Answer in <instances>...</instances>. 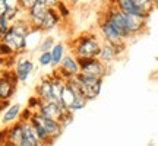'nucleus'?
<instances>
[{
    "instance_id": "obj_1",
    "label": "nucleus",
    "mask_w": 158,
    "mask_h": 146,
    "mask_svg": "<svg viewBox=\"0 0 158 146\" xmlns=\"http://www.w3.org/2000/svg\"><path fill=\"white\" fill-rule=\"evenodd\" d=\"M102 39L95 32H84L70 43V53L76 59H95L100 54Z\"/></svg>"
},
{
    "instance_id": "obj_2",
    "label": "nucleus",
    "mask_w": 158,
    "mask_h": 146,
    "mask_svg": "<svg viewBox=\"0 0 158 146\" xmlns=\"http://www.w3.org/2000/svg\"><path fill=\"white\" fill-rule=\"evenodd\" d=\"M72 79H73L75 83L78 85L81 94L88 99V102L94 101V99H97L100 96L101 89H102V80L104 79L89 78V76H85V75H81V73Z\"/></svg>"
},
{
    "instance_id": "obj_3",
    "label": "nucleus",
    "mask_w": 158,
    "mask_h": 146,
    "mask_svg": "<svg viewBox=\"0 0 158 146\" xmlns=\"http://www.w3.org/2000/svg\"><path fill=\"white\" fill-rule=\"evenodd\" d=\"M81 75L89 76V78L104 79L110 75V66H106L101 60L98 59H78Z\"/></svg>"
},
{
    "instance_id": "obj_4",
    "label": "nucleus",
    "mask_w": 158,
    "mask_h": 146,
    "mask_svg": "<svg viewBox=\"0 0 158 146\" xmlns=\"http://www.w3.org/2000/svg\"><path fill=\"white\" fill-rule=\"evenodd\" d=\"M18 79L12 69H3L0 72V101H10L18 89Z\"/></svg>"
},
{
    "instance_id": "obj_5",
    "label": "nucleus",
    "mask_w": 158,
    "mask_h": 146,
    "mask_svg": "<svg viewBox=\"0 0 158 146\" xmlns=\"http://www.w3.org/2000/svg\"><path fill=\"white\" fill-rule=\"evenodd\" d=\"M15 76H16L19 83H27L28 79L31 78V75L35 70V62L25 53V54H19L15 57V63L12 67Z\"/></svg>"
},
{
    "instance_id": "obj_6",
    "label": "nucleus",
    "mask_w": 158,
    "mask_h": 146,
    "mask_svg": "<svg viewBox=\"0 0 158 146\" xmlns=\"http://www.w3.org/2000/svg\"><path fill=\"white\" fill-rule=\"evenodd\" d=\"M126 50V43H120V44H113V43H107L102 41L101 50L98 54V60H101L106 66H111L118 57L122 56Z\"/></svg>"
},
{
    "instance_id": "obj_7",
    "label": "nucleus",
    "mask_w": 158,
    "mask_h": 146,
    "mask_svg": "<svg viewBox=\"0 0 158 146\" xmlns=\"http://www.w3.org/2000/svg\"><path fill=\"white\" fill-rule=\"evenodd\" d=\"M98 35L101 37L102 41H107V43H113V44L126 43L123 38V35L120 34V31H118L104 15L101 16L100 23H98Z\"/></svg>"
},
{
    "instance_id": "obj_8",
    "label": "nucleus",
    "mask_w": 158,
    "mask_h": 146,
    "mask_svg": "<svg viewBox=\"0 0 158 146\" xmlns=\"http://www.w3.org/2000/svg\"><path fill=\"white\" fill-rule=\"evenodd\" d=\"M0 41H2L5 45H7L15 56H19V54H25V53H28V43H27V37L18 34V32L12 31V29H9V31L3 35V38L0 39Z\"/></svg>"
},
{
    "instance_id": "obj_9",
    "label": "nucleus",
    "mask_w": 158,
    "mask_h": 146,
    "mask_svg": "<svg viewBox=\"0 0 158 146\" xmlns=\"http://www.w3.org/2000/svg\"><path fill=\"white\" fill-rule=\"evenodd\" d=\"M54 70L57 72L59 76H62V78L68 82L69 79L75 78V76H78L79 73H81L79 60L72 54V53H68L66 56L63 57V60H62V63L59 64V67H56Z\"/></svg>"
},
{
    "instance_id": "obj_10",
    "label": "nucleus",
    "mask_w": 158,
    "mask_h": 146,
    "mask_svg": "<svg viewBox=\"0 0 158 146\" xmlns=\"http://www.w3.org/2000/svg\"><path fill=\"white\" fill-rule=\"evenodd\" d=\"M32 117L43 126V129L45 130V133L48 135V137H50L51 142H54L56 139H59V137L62 136V133H63V130L64 129H63L62 124L59 123L57 120H51V118L44 117V116H41L38 111H35L34 114H32Z\"/></svg>"
},
{
    "instance_id": "obj_11",
    "label": "nucleus",
    "mask_w": 158,
    "mask_h": 146,
    "mask_svg": "<svg viewBox=\"0 0 158 146\" xmlns=\"http://www.w3.org/2000/svg\"><path fill=\"white\" fill-rule=\"evenodd\" d=\"M48 9H50V7H47V5H45L43 0H37V3H35V5L25 13V16H27V19H28V22L31 23L32 29H38L40 28V25H41V22H43V19L45 18Z\"/></svg>"
},
{
    "instance_id": "obj_12",
    "label": "nucleus",
    "mask_w": 158,
    "mask_h": 146,
    "mask_svg": "<svg viewBox=\"0 0 158 146\" xmlns=\"http://www.w3.org/2000/svg\"><path fill=\"white\" fill-rule=\"evenodd\" d=\"M64 111L66 110L57 101H43L38 108V112L41 116H44L47 118H51V120H57V121L62 118Z\"/></svg>"
},
{
    "instance_id": "obj_13",
    "label": "nucleus",
    "mask_w": 158,
    "mask_h": 146,
    "mask_svg": "<svg viewBox=\"0 0 158 146\" xmlns=\"http://www.w3.org/2000/svg\"><path fill=\"white\" fill-rule=\"evenodd\" d=\"M35 95L41 101H54L53 89H51V75H45L40 79V82L35 86Z\"/></svg>"
},
{
    "instance_id": "obj_14",
    "label": "nucleus",
    "mask_w": 158,
    "mask_h": 146,
    "mask_svg": "<svg viewBox=\"0 0 158 146\" xmlns=\"http://www.w3.org/2000/svg\"><path fill=\"white\" fill-rule=\"evenodd\" d=\"M60 22H62V18L57 13L56 9H48L45 18L43 19V22L40 25L38 31H41L43 34H48L51 31H54V29L60 25Z\"/></svg>"
},
{
    "instance_id": "obj_15",
    "label": "nucleus",
    "mask_w": 158,
    "mask_h": 146,
    "mask_svg": "<svg viewBox=\"0 0 158 146\" xmlns=\"http://www.w3.org/2000/svg\"><path fill=\"white\" fill-rule=\"evenodd\" d=\"M22 105L21 104H9L7 107L3 110V114L0 117V121L5 124V126H10V124L19 121V116L22 112Z\"/></svg>"
},
{
    "instance_id": "obj_16",
    "label": "nucleus",
    "mask_w": 158,
    "mask_h": 146,
    "mask_svg": "<svg viewBox=\"0 0 158 146\" xmlns=\"http://www.w3.org/2000/svg\"><path fill=\"white\" fill-rule=\"evenodd\" d=\"M50 54H51V67L53 69L59 67V64L62 63L63 57L68 54V45L64 43H56L54 47L51 48Z\"/></svg>"
},
{
    "instance_id": "obj_17",
    "label": "nucleus",
    "mask_w": 158,
    "mask_h": 146,
    "mask_svg": "<svg viewBox=\"0 0 158 146\" xmlns=\"http://www.w3.org/2000/svg\"><path fill=\"white\" fill-rule=\"evenodd\" d=\"M7 142H10L13 145L19 146L21 140H22V135H23V126L21 121H16V123L7 126Z\"/></svg>"
},
{
    "instance_id": "obj_18",
    "label": "nucleus",
    "mask_w": 158,
    "mask_h": 146,
    "mask_svg": "<svg viewBox=\"0 0 158 146\" xmlns=\"http://www.w3.org/2000/svg\"><path fill=\"white\" fill-rule=\"evenodd\" d=\"M75 96H76V94H75L73 88L66 82L62 94H60V98H59V104H60L66 111H70V107H72V104H73V101H75Z\"/></svg>"
},
{
    "instance_id": "obj_19",
    "label": "nucleus",
    "mask_w": 158,
    "mask_h": 146,
    "mask_svg": "<svg viewBox=\"0 0 158 146\" xmlns=\"http://www.w3.org/2000/svg\"><path fill=\"white\" fill-rule=\"evenodd\" d=\"M57 41L53 35H43L35 50L38 51V53H47V51H51V48L54 47Z\"/></svg>"
},
{
    "instance_id": "obj_20",
    "label": "nucleus",
    "mask_w": 158,
    "mask_h": 146,
    "mask_svg": "<svg viewBox=\"0 0 158 146\" xmlns=\"http://www.w3.org/2000/svg\"><path fill=\"white\" fill-rule=\"evenodd\" d=\"M132 3L142 12V13H145V15H151L152 10L155 9V5H154L151 0H132Z\"/></svg>"
},
{
    "instance_id": "obj_21",
    "label": "nucleus",
    "mask_w": 158,
    "mask_h": 146,
    "mask_svg": "<svg viewBox=\"0 0 158 146\" xmlns=\"http://www.w3.org/2000/svg\"><path fill=\"white\" fill-rule=\"evenodd\" d=\"M86 104H88V99H86V98H85L81 92H78V94H76V96H75L73 104H72V107H70V111H72V112L81 111L82 108L86 107Z\"/></svg>"
},
{
    "instance_id": "obj_22",
    "label": "nucleus",
    "mask_w": 158,
    "mask_h": 146,
    "mask_svg": "<svg viewBox=\"0 0 158 146\" xmlns=\"http://www.w3.org/2000/svg\"><path fill=\"white\" fill-rule=\"evenodd\" d=\"M37 63H38L40 67H51V54L50 51L47 53H38V57H37Z\"/></svg>"
},
{
    "instance_id": "obj_23",
    "label": "nucleus",
    "mask_w": 158,
    "mask_h": 146,
    "mask_svg": "<svg viewBox=\"0 0 158 146\" xmlns=\"http://www.w3.org/2000/svg\"><path fill=\"white\" fill-rule=\"evenodd\" d=\"M56 10H57V13L60 15L62 21L70 16V6H69L64 0H60V3H59V5H57V7H56Z\"/></svg>"
},
{
    "instance_id": "obj_24",
    "label": "nucleus",
    "mask_w": 158,
    "mask_h": 146,
    "mask_svg": "<svg viewBox=\"0 0 158 146\" xmlns=\"http://www.w3.org/2000/svg\"><path fill=\"white\" fill-rule=\"evenodd\" d=\"M10 25L12 22L6 18V15H3V16H0V39L3 38V35L10 29Z\"/></svg>"
},
{
    "instance_id": "obj_25",
    "label": "nucleus",
    "mask_w": 158,
    "mask_h": 146,
    "mask_svg": "<svg viewBox=\"0 0 158 146\" xmlns=\"http://www.w3.org/2000/svg\"><path fill=\"white\" fill-rule=\"evenodd\" d=\"M73 114H75V112H72V111H64V114L62 116V118L59 120V123L62 124L63 129H66L69 124L73 121Z\"/></svg>"
},
{
    "instance_id": "obj_26",
    "label": "nucleus",
    "mask_w": 158,
    "mask_h": 146,
    "mask_svg": "<svg viewBox=\"0 0 158 146\" xmlns=\"http://www.w3.org/2000/svg\"><path fill=\"white\" fill-rule=\"evenodd\" d=\"M41 102H43V101L40 99L38 96H37V95H32V96H31V98L28 99V105H27V107L35 112V111H38L40 105H41Z\"/></svg>"
},
{
    "instance_id": "obj_27",
    "label": "nucleus",
    "mask_w": 158,
    "mask_h": 146,
    "mask_svg": "<svg viewBox=\"0 0 158 146\" xmlns=\"http://www.w3.org/2000/svg\"><path fill=\"white\" fill-rule=\"evenodd\" d=\"M35 3H37V0H19V7L27 13V12H28L29 9L35 5Z\"/></svg>"
},
{
    "instance_id": "obj_28",
    "label": "nucleus",
    "mask_w": 158,
    "mask_h": 146,
    "mask_svg": "<svg viewBox=\"0 0 158 146\" xmlns=\"http://www.w3.org/2000/svg\"><path fill=\"white\" fill-rule=\"evenodd\" d=\"M3 2H5L7 10H18V9H21L19 7V0H3Z\"/></svg>"
},
{
    "instance_id": "obj_29",
    "label": "nucleus",
    "mask_w": 158,
    "mask_h": 146,
    "mask_svg": "<svg viewBox=\"0 0 158 146\" xmlns=\"http://www.w3.org/2000/svg\"><path fill=\"white\" fill-rule=\"evenodd\" d=\"M45 5H47V7H50V9H56L57 5L60 3V0H43Z\"/></svg>"
},
{
    "instance_id": "obj_30",
    "label": "nucleus",
    "mask_w": 158,
    "mask_h": 146,
    "mask_svg": "<svg viewBox=\"0 0 158 146\" xmlns=\"http://www.w3.org/2000/svg\"><path fill=\"white\" fill-rule=\"evenodd\" d=\"M6 5H5V2L3 0H0V16H3V15H6Z\"/></svg>"
},
{
    "instance_id": "obj_31",
    "label": "nucleus",
    "mask_w": 158,
    "mask_h": 146,
    "mask_svg": "<svg viewBox=\"0 0 158 146\" xmlns=\"http://www.w3.org/2000/svg\"><path fill=\"white\" fill-rule=\"evenodd\" d=\"M66 3L69 6H75V5H78V3H81V0H66Z\"/></svg>"
},
{
    "instance_id": "obj_32",
    "label": "nucleus",
    "mask_w": 158,
    "mask_h": 146,
    "mask_svg": "<svg viewBox=\"0 0 158 146\" xmlns=\"http://www.w3.org/2000/svg\"><path fill=\"white\" fill-rule=\"evenodd\" d=\"M37 146H50V145H47V143H44V142H38Z\"/></svg>"
},
{
    "instance_id": "obj_33",
    "label": "nucleus",
    "mask_w": 158,
    "mask_h": 146,
    "mask_svg": "<svg viewBox=\"0 0 158 146\" xmlns=\"http://www.w3.org/2000/svg\"><path fill=\"white\" fill-rule=\"evenodd\" d=\"M5 62H6V60H3V59H0V66H3V67H5Z\"/></svg>"
},
{
    "instance_id": "obj_34",
    "label": "nucleus",
    "mask_w": 158,
    "mask_h": 146,
    "mask_svg": "<svg viewBox=\"0 0 158 146\" xmlns=\"http://www.w3.org/2000/svg\"><path fill=\"white\" fill-rule=\"evenodd\" d=\"M5 146H16V145H13V143H10V142H6Z\"/></svg>"
},
{
    "instance_id": "obj_35",
    "label": "nucleus",
    "mask_w": 158,
    "mask_h": 146,
    "mask_svg": "<svg viewBox=\"0 0 158 146\" xmlns=\"http://www.w3.org/2000/svg\"><path fill=\"white\" fill-rule=\"evenodd\" d=\"M151 2H152L154 5H155V7H157V3H158V0H151Z\"/></svg>"
},
{
    "instance_id": "obj_36",
    "label": "nucleus",
    "mask_w": 158,
    "mask_h": 146,
    "mask_svg": "<svg viewBox=\"0 0 158 146\" xmlns=\"http://www.w3.org/2000/svg\"><path fill=\"white\" fill-rule=\"evenodd\" d=\"M157 76H158V70H157Z\"/></svg>"
},
{
    "instance_id": "obj_37",
    "label": "nucleus",
    "mask_w": 158,
    "mask_h": 146,
    "mask_svg": "<svg viewBox=\"0 0 158 146\" xmlns=\"http://www.w3.org/2000/svg\"><path fill=\"white\" fill-rule=\"evenodd\" d=\"M64 2H66V0H64Z\"/></svg>"
}]
</instances>
